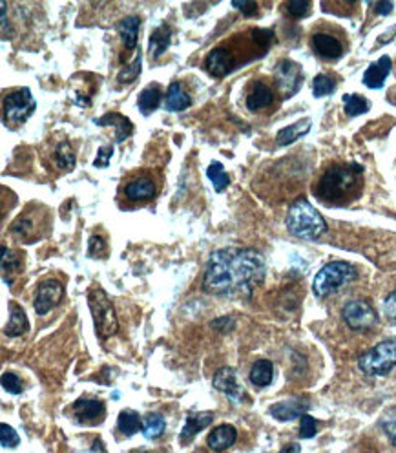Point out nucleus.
Returning a JSON list of instances; mask_svg holds the SVG:
<instances>
[{"label": "nucleus", "instance_id": "f257e3e1", "mask_svg": "<svg viewBox=\"0 0 396 453\" xmlns=\"http://www.w3.org/2000/svg\"><path fill=\"white\" fill-rule=\"evenodd\" d=\"M265 278V258L256 248H220L210 254L203 289L216 297H251Z\"/></svg>", "mask_w": 396, "mask_h": 453}, {"label": "nucleus", "instance_id": "f03ea898", "mask_svg": "<svg viewBox=\"0 0 396 453\" xmlns=\"http://www.w3.org/2000/svg\"><path fill=\"white\" fill-rule=\"evenodd\" d=\"M364 187V167L358 163H334L314 185V196L329 207H345L354 201Z\"/></svg>", "mask_w": 396, "mask_h": 453}, {"label": "nucleus", "instance_id": "7ed1b4c3", "mask_svg": "<svg viewBox=\"0 0 396 453\" xmlns=\"http://www.w3.org/2000/svg\"><path fill=\"white\" fill-rule=\"evenodd\" d=\"M287 229L292 236L312 242L327 231V223L320 212L307 200H296L287 214Z\"/></svg>", "mask_w": 396, "mask_h": 453}, {"label": "nucleus", "instance_id": "20e7f679", "mask_svg": "<svg viewBox=\"0 0 396 453\" xmlns=\"http://www.w3.org/2000/svg\"><path fill=\"white\" fill-rule=\"evenodd\" d=\"M356 276H358V270L354 265L347 262H331L318 270L316 278L312 281V291L318 298H325L336 292L338 289H342L343 286L351 283Z\"/></svg>", "mask_w": 396, "mask_h": 453}, {"label": "nucleus", "instance_id": "39448f33", "mask_svg": "<svg viewBox=\"0 0 396 453\" xmlns=\"http://www.w3.org/2000/svg\"><path fill=\"white\" fill-rule=\"evenodd\" d=\"M88 305H90L91 316L95 322V333L101 340L113 336L119 331V322L113 311V303L106 297V292L101 287H93L88 292Z\"/></svg>", "mask_w": 396, "mask_h": 453}, {"label": "nucleus", "instance_id": "423d86ee", "mask_svg": "<svg viewBox=\"0 0 396 453\" xmlns=\"http://www.w3.org/2000/svg\"><path fill=\"white\" fill-rule=\"evenodd\" d=\"M396 366V338L384 340L375 347H371L365 353H362L358 358L360 371L369 375V377H378V375H387L393 371Z\"/></svg>", "mask_w": 396, "mask_h": 453}, {"label": "nucleus", "instance_id": "0eeeda50", "mask_svg": "<svg viewBox=\"0 0 396 453\" xmlns=\"http://www.w3.org/2000/svg\"><path fill=\"white\" fill-rule=\"evenodd\" d=\"M35 108H37V103L30 88H21V90L11 92L4 97V124L13 128V126L26 123Z\"/></svg>", "mask_w": 396, "mask_h": 453}, {"label": "nucleus", "instance_id": "6e6552de", "mask_svg": "<svg viewBox=\"0 0 396 453\" xmlns=\"http://www.w3.org/2000/svg\"><path fill=\"white\" fill-rule=\"evenodd\" d=\"M342 318L353 331H369L378 325V313L367 300H351L345 303Z\"/></svg>", "mask_w": 396, "mask_h": 453}, {"label": "nucleus", "instance_id": "1a4fd4ad", "mask_svg": "<svg viewBox=\"0 0 396 453\" xmlns=\"http://www.w3.org/2000/svg\"><path fill=\"white\" fill-rule=\"evenodd\" d=\"M274 79H276V84L283 93V99H289L300 90L301 82H303V71H301V66L298 62L285 59L276 66Z\"/></svg>", "mask_w": 396, "mask_h": 453}, {"label": "nucleus", "instance_id": "9d476101", "mask_svg": "<svg viewBox=\"0 0 396 453\" xmlns=\"http://www.w3.org/2000/svg\"><path fill=\"white\" fill-rule=\"evenodd\" d=\"M65 297V286L59 280H44L38 283L37 292H35V300H33V307L38 316L48 314L54 307H57Z\"/></svg>", "mask_w": 396, "mask_h": 453}, {"label": "nucleus", "instance_id": "9b49d317", "mask_svg": "<svg viewBox=\"0 0 396 453\" xmlns=\"http://www.w3.org/2000/svg\"><path fill=\"white\" fill-rule=\"evenodd\" d=\"M71 413H73V419L80 426H95L104 419L106 408H104L102 400L84 397V399H79L75 404L71 406Z\"/></svg>", "mask_w": 396, "mask_h": 453}, {"label": "nucleus", "instance_id": "f8f14e48", "mask_svg": "<svg viewBox=\"0 0 396 453\" xmlns=\"http://www.w3.org/2000/svg\"><path fill=\"white\" fill-rule=\"evenodd\" d=\"M212 382H214V388L218 389V391H221L225 397H229L232 402H236V404L245 402V388H241L240 386L236 371H234L232 367H221V369H218Z\"/></svg>", "mask_w": 396, "mask_h": 453}, {"label": "nucleus", "instance_id": "ddd939ff", "mask_svg": "<svg viewBox=\"0 0 396 453\" xmlns=\"http://www.w3.org/2000/svg\"><path fill=\"white\" fill-rule=\"evenodd\" d=\"M205 70L209 71L210 76L225 77L236 70V65H234L229 49L225 46H218V48L210 51L207 60H205Z\"/></svg>", "mask_w": 396, "mask_h": 453}, {"label": "nucleus", "instance_id": "4468645a", "mask_svg": "<svg viewBox=\"0 0 396 453\" xmlns=\"http://www.w3.org/2000/svg\"><path fill=\"white\" fill-rule=\"evenodd\" d=\"M309 400L307 399H290V400H281L278 404L270 406V415L276 421L289 422L294 419H301L305 415V411L309 410Z\"/></svg>", "mask_w": 396, "mask_h": 453}, {"label": "nucleus", "instance_id": "2eb2a0df", "mask_svg": "<svg viewBox=\"0 0 396 453\" xmlns=\"http://www.w3.org/2000/svg\"><path fill=\"white\" fill-rule=\"evenodd\" d=\"M311 44L314 54L321 57V59L332 60L343 55L342 43L334 35H329V33H314L311 38Z\"/></svg>", "mask_w": 396, "mask_h": 453}, {"label": "nucleus", "instance_id": "dca6fc26", "mask_svg": "<svg viewBox=\"0 0 396 453\" xmlns=\"http://www.w3.org/2000/svg\"><path fill=\"white\" fill-rule=\"evenodd\" d=\"M272 103H274V92L267 82L263 81L254 82L251 86V90L246 92L245 104L251 112H259V110L268 108Z\"/></svg>", "mask_w": 396, "mask_h": 453}, {"label": "nucleus", "instance_id": "f3484780", "mask_svg": "<svg viewBox=\"0 0 396 453\" xmlns=\"http://www.w3.org/2000/svg\"><path fill=\"white\" fill-rule=\"evenodd\" d=\"M391 68H393L391 59H389L387 55H384V57H380V59L376 60V62H373V65L365 70L364 84L367 88L378 90V88L384 86V82H386V79L389 77V73H391Z\"/></svg>", "mask_w": 396, "mask_h": 453}, {"label": "nucleus", "instance_id": "a211bd4d", "mask_svg": "<svg viewBox=\"0 0 396 453\" xmlns=\"http://www.w3.org/2000/svg\"><path fill=\"white\" fill-rule=\"evenodd\" d=\"M214 421V411H199V413H188L185 428L181 432V443L188 444L199 432H203L205 428L212 424Z\"/></svg>", "mask_w": 396, "mask_h": 453}, {"label": "nucleus", "instance_id": "6ab92c4d", "mask_svg": "<svg viewBox=\"0 0 396 453\" xmlns=\"http://www.w3.org/2000/svg\"><path fill=\"white\" fill-rule=\"evenodd\" d=\"M93 123L99 124V126H113L117 143H123V141H126L130 135L134 134V123L126 115H123V113H106L101 119H95Z\"/></svg>", "mask_w": 396, "mask_h": 453}, {"label": "nucleus", "instance_id": "aec40b11", "mask_svg": "<svg viewBox=\"0 0 396 453\" xmlns=\"http://www.w3.org/2000/svg\"><path fill=\"white\" fill-rule=\"evenodd\" d=\"M156 192L157 189L154 179L146 178V176L132 179V181L124 187V194H126V198H128L130 201H148L156 196Z\"/></svg>", "mask_w": 396, "mask_h": 453}, {"label": "nucleus", "instance_id": "412c9836", "mask_svg": "<svg viewBox=\"0 0 396 453\" xmlns=\"http://www.w3.org/2000/svg\"><path fill=\"white\" fill-rule=\"evenodd\" d=\"M237 439V430L232 424H221V426L214 428L210 432L207 443H209V448L214 450V452H225L236 443Z\"/></svg>", "mask_w": 396, "mask_h": 453}, {"label": "nucleus", "instance_id": "4be33fe9", "mask_svg": "<svg viewBox=\"0 0 396 453\" xmlns=\"http://www.w3.org/2000/svg\"><path fill=\"white\" fill-rule=\"evenodd\" d=\"M190 104H192V97H190V93L185 90L181 82H172L168 86V92H166L165 108L168 112H183Z\"/></svg>", "mask_w": 396, "mask_h": 453}, {"label": "nucleus", "instance_id": "5701e85b", "mask_svg": "<svg viewBox=\"0 0 396 453\" xmlns=\"http://www.w3.org/2000/svg\"><path fill=\"white\" fill-rule=\"evenodd\" d=\"M139 27H141V16L130 15L117 24V32L123 38L124 48L135 49L137 46V37H139Z\"/></svg>", "mask_w": 396, "mask_h": 453}, {"label": "nucleus", "instance_id": "b1692460", "mask_svg": "<svg viewBox=\"0 0 396 453\" xmlns=\"http://www.w3.org/2000/svg\"><path fill=\"white\" fill-rule=\"evenodd\" d=\"M312 126V121L309 117L305 119H300L298 123L290 124V126H287V128L279 130L278 135H276V143H278V146H289L292 145L294 141H298L300 137H303V135L311 130Z\"/></svg>", "mask_w": 396, "mask_h": 453}, {"label": "nucleus", "instance_id": "393cba45", "mask_svg": "<svg viewBox=\"0 0 396 453\" xmlns=\"http://www.w3.org/2000/svg\"><path fill=\"white\" fill-rule=\"evenodd\" d=\"M10 322L4 327V335L5 336H21L24 333H27L30 325H27L26 313L22 311V307L16 302H10Z\"/></svg>", "mask_w": 396, "mask_h": 453}, {"label": "nucleus", "instance_id": "a878e982", "mask_svg": "<svg viewBox=\"0 0 396 453\" xmlns=\"http://www.w3.org/2000/svg\"><path fill=\"white\" fill-rule=\"evenodd\" d=\"M248 378L251 382L256 386V388H267L268 384L272 382L274 378V364L270 360H257L254 366H252L251 373H248Z\"/></svg>", "mask_w": 396, "mask_h": 453}, {"label": "nucleus", "instance_id": "bb28decb", "mask_svg": "<svg viewBox=\"0 0 396 453\" xmlns=\"http://www.w3.org/2000/svg\"><path fill=\"white\" fill-rule=\"evenodd\" d=\"M170 40H172V30L166 24H161L159 27H157L156 32L152 33L150 35V55L154 57V59H157V57H161V55L165 54L166 49H168V46H170Z\"/></svg>", "mask_w": 396, "mask_h": 453}, {"label": "nucleus", "instance_id": "cd10ccee", "mask_svg": "<svg viewBox=\"0 0 396 453\" xmlns=\"http://www.w3.org/2000/svg\"><path fill=\"white\" fill-rule=\"evenodd\" d=\"M141 426H143V421H141V415L137 411L123 410L119 413L117 428L124 437H134L135 433L141 430Z\"/></svg>", "mask_w": 396, "mask_h": 453}, {"label": "nucleus", "instance_id": "c85d7f7f", "mask_svg": "<svg viewBox=\"0 0 396 453\" xmlns=\"http://www.w3.org/2000/svg\"><path fill=\"white\" fill-rule=\"evenodd\" d=\"M161 104V88L159 84H150L146 86L139 95V110L141 113L148 117L152 112H156Z\"/></svg>", "mask_w": 396, "mask_h": 453}, {"label": "nucleus", "instance_id": "c756f323", "mask_svg": "<svg viewBox=\"0 0 396 453\" xmlns=\"http://www.w3.org/2000/svg\"><path fill=\"white\" fill-rule=\"evenodd\" d=\"M143 435L146 439H159L166 430V421L165 417L161 413H148V415L143 417Z\"/></svg>", "mask_w": 396, "mask_h": 453}, {"label": "nucleus", "instance_id": "7c9ffc66", "mask_svg": "<svg viewBox=\"0 0 396 453\" xmlns=\"http://www.w3.org/2000/svg\"><path fill=\"white\" fill-rule=\"evenodd\" d=\"M343 110L349 117H356V115L369 112V101L358 93H347L343 95Z\"/></svg>", "mask_w": 396, "mask_h": 453}, {"label": "nucleus", "instance_id": "2f4dec72", "mask_svg": "<svg viewBox=\"0 0 396 453\" xmlns=\"http://www.w3.org/2000/svg\"><path fill=\"white\" fill-rule=\"evenodd\" d=\"M54 157L57 167L62 168V170H73V167H75V152L70 146V143H60V145L55 146Z\"/></svg>", "mask_w": 396, "mask_h": 453}, {"label": "nucleus", "instance_id": "473e14b6", "mask_svg": "<svg viewBox=\"0 0 396 453\" xmlns=\"http://www.w3.org/2000/svg\"><path fill=\"white\" fill-rule=\"evenodd\" d=\"M207 176H209V179L214 185L216 192H223L229 187V183H231V178H229V174L225 172V168H223L220 161H214L210 165L209 170H207Z\"/></svg>", "mask_w": 396, "mask_h": 453}, {"label": "nucleus", "instance_id": "72a5a7b5", "mask_svg": "<svg viewBox=\"0 0 396 453\" xmlns=\"http://www.w3.org/2000/svg\"><path fill=\"white\" fill-rule=\"evenodd\" d=\"M334 88H336V81L332 77L325 76V73H320L312 81V95L314 97H325V95L334 92Z\"/></svg>", "mask_w": 396, "mask_h": 453}, {"label": "nucleus", "instance_id": "f704fd0d", "mask_svg": "<svg viewBox=\"0 0 396 453\" xmlns=\"http://www.w3.org/2000/svg\"><path fill=\"white\" fill-rule=\"evenodd\" d=\"M141 68H143V55L141 51L137 54L135 60L130 66H126L121 73H119V82H132L135 81L141 73Z\"/></svg>", "mask_w": 396, "mask_h": 453}, {"label": "nucleus", "instance_id": "c9c22d12", "mask_svg": "<svg viewBox=\"0 0 396 453\" xmlns=\"http://www.w3.org/2000/svg\"><path fill=\"white\" fill-rule=\"evenodd\" d=\"M380 428L384 430L391 444L396 448V410L387 411L386 415L380 419Z\"/></svg>", "mask_w": 396, "mask_h": 453}, {"label": "nucleus", "instance_id": "e433bc0d", "mask_svg": "<svg viewBox=\"0 0 396 453\" xmlns=\"http://www.w3.org/2000/svg\"><path fill=\"white\" fill-rule=\"evenodd\" d=\"M0 443H2V448H15L21 443L19 433L10 424H5V422L0 424Z\"/></svg>", "mask_w": 396, "mask_h": 453}, {"label": "nucleus", "instance_id": "4c0bfd02", "mask_svg": "<svg viewBox=\"0 0 396 453\" xmlns=\"http://www.w3.org/2000/svg\"><path fill=\"white\" fill-rule=\"evenodd\" d=\"M318 433V421L311 415H303L301 417V424H300V437L301 439H312Z\"/></svg>", "mask_w": 396, "mask_h": 453}, {"label": "nucleus", "instance_id": "58836bf2", "mask_svg": "<svg viewBox=\"0 0 396 453\" xmlns=\"http://www.w3.org/2000/svg\"><path fill=\"white\" fill-rule=\"evenodd\" d=\"M2 388L11 395H21L24 386H22L21 378L16 377V375H13V373H4V375H2Z\"/></svg>", "mask_w": 396, "mask_h": 453}, {"label": "nucleus", "instance_id": "ea45409f", "mask_svg": "<svg viewBox=\"0 0 396 453\" xmlns=\"http://www.w3.org/2000/svg\"><path fill=\"white\" fill-rule=\"evenodd\" d=\"M106 242L102 240L101 236H93L90 237V242H88V253H90L91 258H104L106 256Z\"/></svg>", "mask_w": 396, "mask_h": 453}, {"label": "nucleus", "instance_id": "a19ab883", "mask_svg": "<svg viewBox=\"0 0 396 453\" xmlns=\"http://www.w3.org/2000/svg\"><path fill=\"white\" fill-rule=\"evenodd\" d=\"M309 10H311V2H305V0H290V2H287V11L294 19L305 16Z\"/></svg>", "mask_w": 396, "mask_h": 453}, {"label": "nucleus", "instance_id": "79ce46f5", "mask_svg": "<svg viewBox=\"0 0 396 453\" xmlns=\"http://www.w3.org/2000/svg\"><path fill=\"white\" fill-rule=\"evenodd\" d=\"M113 156V146H101L99 148V152H97V157L95 161H93V165H95L97 168H104L110 165V159H112Z\"/></svg>", "mask_w": 396, "mask_h": 453}, {"label": "nucleus", "instance_id": "37998d69", "mask_svg": "<svg viewBox=\"0 0 396 453\" xmlns=\"http://www.w3.org/2000/svg\"><path fill=\"white\" fill-rule=\"evenodd\" d=\"M8 267L10 269H16L21 270V259H15V253L13 251H10V248L4 247V259H2V269L8 270Z\"/></svg>", "mask_w": 396, "mask_h": 453}, {"label": "nucleus", "instance_id": "c03bdc74", "mask_svg": "<svg viewBox=\"0 0 396 453\" xmlns=\"http://www.w3.org/2000/svg\"><path fill=\"white\" fill-rule=\"evenodd\" d=\"M384 311H386L387 318L396 322V291H393L391 294L386 298V302H384Z\"/></svg>", "mask_w": 396, "mask_h": 453}, {"label": "nucleus", "instance_id": "a18cd8bd", "mask_svg": "<svg viewBox=\"0 0 396 453\" xmlns=\"http://www.w3.org/2000/svg\"><path fill=\"white\" fill-rule=\"evenodd\" d=\"M232 5H234L236 10H240L241 13L246 16H252L257 11L256 2H232Z\"/></svg>", "mask_w": 396, "mask_h": 453}, {"label": "nucleus", "instance_id": "49530a36", "mask_svg": "<svg viewBox=\"0 0 396 453\" xmlns=\"http://www.w3.org/2000/svg\"><path fill=\"white\" fill-rule=\"evenodd\" d=\"M212 327H214V329H218V331H221V333H229V331L232 329V327H234V320L232 318H218V320H214V322H212Z\"/></svg>", "mask_w": 396, "mask_h": 453}, {"label": "nucleus", "instance_id": "de8ad7c7", "mask_svg": "<svg viewBox=\"0 0 396 453\" xmlns=\"http://www.w3.org/2000/svg\"><path fill=\"white\" fill-rule=\"evenodd\" d=\"M393 8H395L393 2H378V4L375 5V10L378 15H389V13L393 11Z\"/></svg>", "mask_w": 396, "mask_h": 453}, {"label": "nucleus", "instance_id": "09e8293b", "mask_svg": "<svg viewBox=\"0 0 396 453\" xmlns=\"http://www.w3.org/2000/svg\"><path fill=\"white\" fill-rule=\"evenodd\" d=\"M300 452H301L300 444H289L287 448L281 450V453H300Z\"/></svg>", "mask_w": 396, "mask_h": 453}]
</instances>
